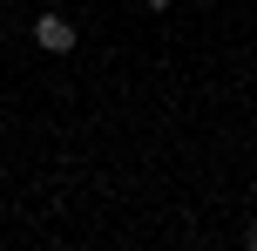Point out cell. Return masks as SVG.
Listing matches in <instances>:
<instances>
[{"label":"cell","instance_id":"1","mask_svg":"<svg viewBox=\"0 0 257 251\" xmlns=\"http://www.w3.org/2000/svg\"><path fill=\"white\" fill-rule=\"evenodd\" d=\"M34 41H41V54H68V48H75V27H68L61 14H41V21H34Z\"/></svg>","mask_w":257,"mask_h":251},{"label":"cell","instance_id":"2","mask_svg":"<svg viewBox=\"0 0 257 251\" xmlns=\"http://www.w3.org/2000/svg\"><path fill=\"white\" fill-rule=\"evenodd\" d=\"M244 244H250V251H257V224H250V238H244Z\"/></svg>","mask_w":257,"mask_h":251},{"label":"cell","instance_id":"3","mask_svg":"<svg viewBox=\"0 0 257 251\" xmlns=\"http://www.w3.org/2000/svg\"><path fill=\"white\" fill-rule=\"evenodd\" d=\"M142 7H169V0H142Z\"/></svg>","mask_w":257,"mask_h":251}]
</instances>
